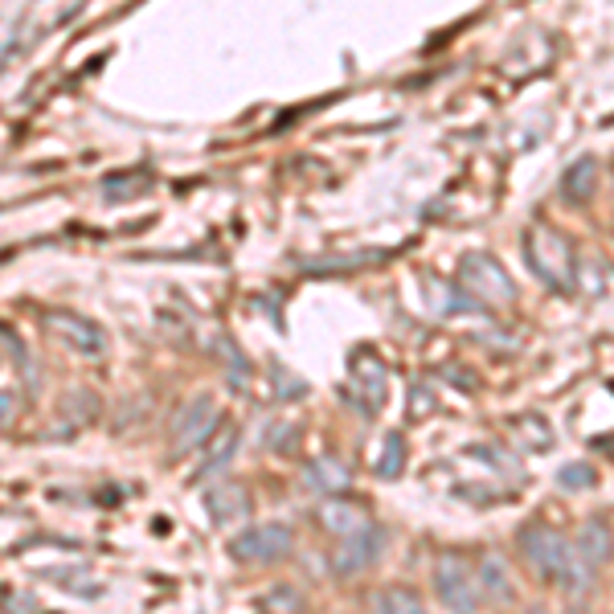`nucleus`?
Listing matches in <instances>:
<instances>
[{
	"label": "nucleus",
	"mask_w": 614,
	"mask_h": 614,
	"mask_svg": "<svg viewBox=\"0 0 614 614\" xmlns=\"http://www.w3.org/2000/svg\"><path fill=\"white\" fill-rule=\"evenodd\" d=\"M17 422V398L9 389H0V430H9Z\"/></svg>",
	"instance_id": "412c9836"
},
{
	"label": "nucleus",
	"mask_w": 614,
	"mask_h": 614,
	"mask_svg": "<svg viewBox=\"0 0 614 614\" xmlns=\"http://www.w3.org/2000/svg\"><path fill=\"white\" fill-rule=\"evenodd\" d=\"M516 545H521V553L533 561V570L545 577V582H557V586L570 590V594L590 586V570H594V565H590V561L577 553V545H570L557 529H549V524H524L521 533H516Z\"/></svg>",
	"instance_id": "f257e3e1"
},
{
	"label": "nucleus",
	"mask_w": 614,
	"mask_h": 614,
	"mask_svg": "<svg viewBox=\"0 0 614 614\" xmlns=\"http://www.w3.org/2000/svg\"><path fill=\"white\" fill-rule=\"evenodd\" d=\"M45 328H50V336H58L70 352H79V357H103V352H108V332L94 320H86V316L54 311V316H45Z\"/></svg>",
	"instance_id": "6e6552de"
},
{
	"label": "nucleus",
	"mask_w": 614,
	"mask_h": 614,
	"mask_svg": "<svg viewBox=\"0 0 614 614\" xmlns=\"http://www.w3.org/2000/svg\"><path fill=\"white\" fill-rule=\"evenodd\" d=\"M295 434H299L295 427H275V434H270V447H275V451H291Z\"/></svg>",
	"instance_id": "4be33fe9"
},
{
	"label": "nucleus",
	"mask_w": 614,
	"mask_h": 614,
	"mask_svg": "<svg viewBox=\"0 0 614 614\" xmlns=\"http://www.w3.org/2000/svg\"><path fill=\"white\" fill-rule=\"evenodd\" d=\"M352 398L361 401L365 415L381 410V401H386V365L377 361L373 352H361L352 361Z\"/></svg>",
	"instance_id": "1a4fd4ad"
},
{
	"label": "nucleus",
	"mask_w": 614,
	"mask_h": 614,
	"mask_svg": "<svg viewBox=\"0 0 614 614\" xmlns=\"http://www.w3.org/2000/svg\"><path fill=\"white\" fill-rule=\"evenodd\" d=\"M316 521H320V529H328V533H336V536L361 533V529L373 524L361 504H348V500H328V504L316 512Z\"/></svg>",
	"instance_id": "f8f14e48"
},
{
	"label": "nucleus",
	"mask_w": 614,
	"mask_h": 614,
	"mask_svg": "<svg viewBox=\"0 0 614 614\" xmlns=\"http://www.w3.org/2000/svg\"><path fill=\"white\" fill-rule=\"evenodd\" d=\"M205 508L214 512V521H238L250 512V492L238 480H222L217 488L205 492Z\"/></svg>",
	"instance_id": "9b49d317"
},
{
	"label": "nucleus",
	"mask_w": 614,
	"mask_h": 614,
	"mask_svg": "<svg viewBox=\"0 0 614 614\" xmlns=\"http://www.w3.org/2000/svg\"><path fill=\"white\" fill-rule=\"evenodd\" d=\"M577 553L590 561V565H602V561L614 553V529L602 516H590L577 533Z\"/></svg>",
	"instance_id": "ddd939ff"
},
{
	"label": "nucleus",
	"mask_w": 614,
	"mask_h": 614,
	"mask_svg": "<svg viewBox=\"0 0 614 614\" xmlns=\"http://www.w3.org/2000/svg\"><path fill=\"white\" fill-rule=\"evenodd\" d=\"M401 463H406V447H401V434H389V439H386V454H381L377 471H381L386 480H393V475L401 471Z\"/></svg>",
	"instance_id": "a211bd4d"
},
{
	"label": "nucleus",
	"mask_w": 614,
	"mask_h": 614,
	"mask_svg": "<svg viewBox=\"0 0 614 614\" xmlns=\"http://www.w3.org/2000/svg\"><path fill=\"white\" fill-rule=\"evenodd\" d=\"M557 480L565 492H577V488H590V483H594V471H590L586 463H565V468L557 471Z\"/></svg>",
	"instance_id": "aec40b11"
},
{
	"label": "nucleus",
	"mask_w": 614,
	"mask_h": 614,
	"mask_svg": "<svg viewBox=\"0 0 614 614\" xmlns=\"http://www.w3.org/2000/svg\"><path fill=\"white\" fill-rule=\"evenodd\" d=\"M381 553H386V533H381L377 524H369V529H361V533L340 536V545L332 549L328 565H332V574L348 577V574H361V570L377 565Z\"/></svg>",
	"instance_id": "0eeeda50"
},
{
	"label": "nucleus",
	"mask_w": 614,
	"mask_h": 614,
	"mask_svg": "<svg viewBox=\"0 0 614 614\" xmlns=\"http://www.w3.org/2000/svg\"><path fill=\"white\" fill-rule=\"evenodd\" d=\"M459 283L468 287L480 304H516V283L508 279V270L500 267V258L483 250L463 254L459 263Z\"/></svg>",
	"instance_id": "20e7f679"
},
{
	"label": "nucleus",
	"mask_w": 614,
	"mask_h": 614,
	"mask_svg": "<svg viewBox=\"0 0 614 614\" xmlns=\"http://www.w3.org/2000/svg\"><path fill=\"white\" fill-rule=\"evenodd\" d=\"M229 553L246 565H270L291 553V529L287 524H254L229 541Z\"/></svg>",
	"instance_id": "39448f33"
},
{
	"label": "nucleus",
	"mask_w": 614,
	"mask_h": 614,
	"mask_svg": "<svg viewBox=\"0 0 614 614\" xmlns=\"http://www.w3.org/2000/svg\"><path fill=\"white\" fill-rule=\"evenodd\" d=\"M304 480L307 488H316L324 495H340L352 483V468L345 459H336V454H320V459H311L304 468Z\"/></svg>",
	"instance_id": "9d476101"
},
{
	"label": "nucleus",
	"mask_w": 614,
	"mask_h": 614,
	"mask_svg": "<svg viewBox=\"0 0 614 614\" xmlns=\"http://www.w3.org/2000/svg\"><path fill=\"white\" fill-rule=\"evenodd\" d=\"M594 185H598V161L594 156L574 161L565 168V176H561V193H565V201H574V205L594 197Z\"/></svg>",
	"instance_id": "4468645a"
},
{
	"label": "nucleus",
	"mask_w": 614,
	"mask_h": 614,
	"mask_svg": "<svg viewBox=\"0 0 614 614\" xmlns=\"http://www.w3.org/2000/svg\"><path fill=\"white\" fill-rule=\"evenodd\" d=\"M217 422H222V410H217V401L209 393H201L188 406H181V415L173 418V451H197L201 442L217 430Z\"/></svg>",
	"instance_id": "423d86ee"
},
{
	"label": "nucleus",
	"mask_w": 614,
	"mask_h": 614,
	"mask_svg": "<svg viewBox=\"0 0 614 614\" xmlns=\"http://www.w3.org/2000/svg\"><path fill=\"white\" fill-rule=\"evenodd\" d=\"M373 606L377 611H393V614H418L422 611V598L418 590H406V586H386L373 594Z\"/></svg>",
	"instance_id": "f3484780"
},
{
	"label": "nucleus",
	"mask_w": 614,
	"mask_h": 614,
	"mask_svg": "<svg viewBox=\"0 0 614 614\" xmlns=\"http://www.w3.org/2000/svg\"><path fill=\"white\" fill-rule=\"evenodd\" d=\"M524 258H529L533 275L545 287H553V291H574L577 250L561 229H553L549 222H533V226L524 229Z\"/></svg>",
	"instance_id": "f03ea898"
},
{
	"label": "nucleus",
	"mask_w": 614,
	"mask_h": 614,
	"mask_svg": "<svg viewBox=\"0 0 614 614\" xmlns=\"http://www.w3.org/2000/svg\"><path fill=\"white\" fill-rule=\"evenodd\" d=\"M480 586H483V594H488V598H500V602H508L512 594H516L512 577H508V565L495 557V553H483V561H480Z\"/></svg>",
	"instance_id": "dca6fc26"
},
{
	"label": "nucleus",
	"mask_w": 614,
	"mask_h": 614,
	"mask_svg": "<svg viewBox=\"0 0 614 614\" xmlns=\"http://www.w3.org/2000/svg\"><path fill=\"white\" fill-rule=\"evenodd\" d=\"M258 606H263V611H299V606H304V598H299L295 590H287V586H275L270 594H263V598H258Z\"/></svg>",
	"instance_id": "6ab92c4d"
},
{
	"label": "nucleus",
	"mask_w": 614,
	"mask_h": 614,
	"mask_svg": "<svg viewBox=\"0 0 614 614\" xmlns=\"http://www.w3.org/2000/svg\"><path fill=\"white\" fill-rule=\"evenodd\" d=\"M512 439L521 442L524 451H545V447H553V427H549L541 415H521L512 418Z\"/></svg>",
	"instance_id": "2eb2a0df"
},
{
	"label": "nucleus",
	"mask_w": 614,
	"mask_h": 614,
	"mask_svg": "<svg viewBox=\"0 0 614 614\" xmlns=\"http://www.w3.org/2000/svg\"><path fill=\"white\" fill-rule=\"evenodd\" d=\"M434 590H439L442 606H451V611H475L488 598L463 553H439V561H434Z\"/></svg>",
	"instance_id": "7ed1b4c3"
}]
</instances>
